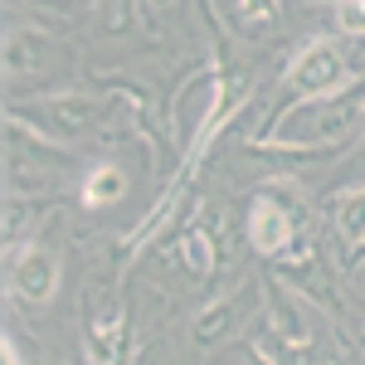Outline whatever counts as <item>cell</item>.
I'll return each mask as SVG.
<instances>
[{"mask_svg":"<svg viewBox=\"0 0 365 365\" xmlns=\"http://www.w3.org/2000/svg\"><path fill=\"white\" fill-rule=\"evenodd\" d=\"M361 122H365V83L356 78L341 93L282 103L273 113V122H268L263 141H273V146H307V151H336L341 156V141L356 137Z\"/></svg>","mask_w":365,"mask_h":365,"instance_id":"1","label":"cell"},{"mask_svg":"<svg viewBox=\"0 0 365 365\" xmlns=\"http://www.w3.org/2000/svg\"><path fill=\"white\" fill-rule=\"evenodd\" d=\"M249 244L268 263H282V258H292V253H302L312 244L307 239V200H302V190L287 175L268 180L249 200Z\"/></svg>","mask_w":365,"mask_h":365,"instance_id":"2","label":"cell"},{"mask_svg":"<svg viewBox=\"0 0 365 365\" xmlns=\"http://www.w3.org/2000/svg\"><path fill=\"white\" fill-rule=\"evenodd\" d=\"M78 346L88 365H127L132 327H127V302L113 278L88 273L83 297H78Z\"/></svg>","mask_w":365,"mask_h":365,"instance_id":"3","label":"cell"},{"mask_svg":"<svg viewBox=\"0 0 365 365\" xmlns=\"http://www.w3.org/2000/svg\"><path fill=\"white\" fill-rule=\"evenodd\" d=\"M15 108V103H10ZM25 113V108H20ZM29 122H39L49 137H58L63 146L73 137H93V132H103L108 127V117H113V98H103V93H83V88H49V93H39V98H29Z\"/></svg>","mask_w":365,"mask_h":365,"instance_id":"4","label":"cell"},{"mask_svg":"<svg viewBox=\"0 0 365 365\" xmlns=\"http://www.w3.org/2000/svg\"><path fill=\"white\" fill-rule=\"evenodd\" d=\"M351 83H356V73L346 68V49L331 34L307 39L282 68V93H292V98H322V93H341Z\"/></svg>","mask_w":365,"mask_h":365,"instance_id":"5","label":"cell"},{"mask_svg":"<svg viewBox=\"0 0 365 365\" xmlns=\"http://www.w3.org/2000/svg\"><path fill=\"white\" fill-rule=\"evenodd\" d=\"M63 63V44L44 25H10L5 34V83L29 88V98L49 93V73Z\"/></svg>","mask_w":365,"mask_h":365,"instance_id":"6","label":"cell"},{"mask_svg":"<svg viewBox=\"0 0 365 365\" xmlns=\"http://www.w3.org/2000/svg\"><path fill=\"white\" fill-rule=\"evenodd\" d=\"M58 287H63V253L44 234L10 253V302L39 312L58 297Z\"/></svg>","mask_w":365,"mask_h":365,"instance_id":"7","label":"cell"},{"mask_svg":"<svg viewBox=\"0 0 365 365\" xmlns=\"http://www.w3.org/2000/svg\"><path fill=\"white\" fill-rule=\"evenodd\" d=\"M258 322H263V278H239L195 317L190 336H195V346H215V341L239 336L244 327H258Z\"/></svg>","mask_w":365,"mask_h":365,"instance_id":"8","label":"cell"},{"mask_svg":"<svg viewBox=\"0 0 365 365\" xmlns=\"http://www.w3.org/2000/svg\"><path fill=\"white\" fill-rule=\"evenodd\" d=\"M263 327L268 336L278 341L282 361H297V356H317L312 346V317H307V297H297L282 278H263Z\"/></svg>","mask_w":365,"mask_h":365,"instance_id":"9","label":"cell"},{"mask_svg":"<svg viewBox=\"0 0 365 365\" xmlns=\"http://www.w3.org/2000/svg\"><path fill=\"white\" fill-rule=\"evenodd\" d=\"M273 278H282L297 297L317 302L322 312L336 307V268H331V258H327L322 244H307L302 253H292V258L273 263Z\"/></svg>","mask_w":365,"mask_h":365,"instance_id":"10","label":"cell"},{"mask_svg":"<svg viewBox=\"0 0 365 365\" xmlns=\"http://www.w3.org/2000/svg\"><path fill=\"white\" fill-rule=\"evenodd\" d=\"M331 229L351 253V263H365V180L331 195Z\"/></svg>","mask_w":365,"mask_h":365,"instance_id":"11","label":"cell"},{"mask_svg":"<svg viewBox=\"0 0 365 365\" xmlns=\"http://www.w3.org/2000/svg\"><path fill=\"white\" fill-rule=\"evenodd\" d=\"M122 195H127V170L113 166V161L83 170V180H78V205H83V210H108V205H117Z\"/></svg>","mask_w":365,"mask_h":365,"instance_id":"12","label":"cell"},{"mask_svg":"<svg viewBox=\"0 0 365 365\" xmlns=\"http://www.w3.org/2000/svg\"><path fill=\"white\" fill-rule=\"evenodd\" d=\"M180 263L195 273L200 282L215 278V268H220V249H215V234H210V225L200 220V225H185V234H180Z\"/></svg>","mask_w":365,"mask_h":365,"instance_id":"13","label":"cell"},{"mask_svg":"<svg viewBox=\"0 0 365 365\" xmlns=\"http://www.w3.org/2000/svg\"><path fill=\"white\" fill-rule=\"evenodd\" d=\"M146 0H98V25L103 34H127V29L137 25V10Z\"/></svg>","mask_w":365,"mask_h":365,"instance_id":"14","label":"cell"},{"mask_svg":"<svg viewBox=\"0 0 365 365\" xmlns=\"http://www.w3.org/2000/svg\"><path fill=\"white\" fill-rule=\"evenodd\" d=\"M234 15L249 34H258V29H268L278 20V0H234Z\"/></svg>","mask_w":365,"mask_h":365,"instance_id":"15","label":"cell"},{"mask_svg":"<svg viewBox=\"0 0 365 365\" xmlns=\"http://www.w3.org/2000/svg\"><path fill=\"white\" fill-rule=\"evenodd\" d=\"M336 25L351 39H365V0H336Z\"/></svg>","mask_w":365,"mask_h":365,"instance_id":"16","label":"cell"},{"mask_svg":"<svg viewBox=\"0 0 365 365\" xmlns=\"http://www.w3.org/2000/svg\"><path fill=\"white\" fill-rule=\"evenodd\" d=\"M0 351H5V365H25L20 361V341L10 336V331H5V346H0Z\"/></svg>","mask_w":365,"mask_h":365,"instance_id":"17","label":"cell"},{"mask_svg":"<svg viewBox=\"0 0 365 365\" xmlns=\"http://www.w3.org/2000/svg\"><path fill=\"white\" fill-rule=\"evenodd\" d=\"M29 5H49V10H68L73 0H29Z\"/></svg>","mask_w":365,"mask_h":365,"instance_id":"18","label":"cell"},{"mask_svg":"<svg viewBox=\"0 0 365 365\" xmlns=\"http://www.w3.org/2000/svg\"><path fill=\"white\" fill-rule=\"evenodd\" d=\"M175 0H146V10H170Z\"/></svg>","mask_w":365,"mask_h":365,"instance_id":"19","label":"cell"},{"mask_svg":"<svg viewBox=\"0 0 365 365\" xmlns=\"http://www.w3.org/2000/svg\"><path fill=\"white\" fill-rule=\"evenodd\" d=\"M356 166H361V170H365V151H361V156H356Z\"/></svg>","mask_w":365,"mask_h":365,"instance_id":"20","label":"cell"},{"mask_svg":"<svg viewBox=\"0 0 365 365\" xmlns=\"http://www.w3.org/2000/svg\"><path fill=\"white\" fill-rule=\"evenodd\" d=\"M58 365H68V361H58Z\"/></svg>","mask_w":365,"mask_h":365,"instance_id":"21","label":"cell"}]
</instances>
